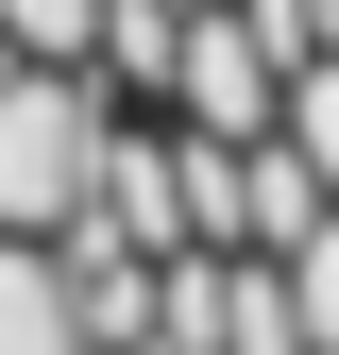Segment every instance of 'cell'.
<instances>
[{
    "label": "cell",
    "mask_w": 339,
    "mask_h": 355,
    "mask_svg": "<svg viewBox=\"0 0 339 355\" xmlns=\"http://www.w3.org/2000/svg\"><path fill=\"white\" fill-rule=\"evenodd\" d=\"M85 153H102V102L68 68H0V237H68Z\"/></svg>",
    "instance_id": "1"
},
{
    "label": "cell",
    "mask_w": 339,
    "mask_h": 355,
    "mask_svg": "<svg viewBox=\"0 0 339 355\" xmlns=\"http://www.w3.org/2000/svg\"><path fill=\"white\" fill-rule=\"evenodd\" d=\"M0 355H85V322H68V271H51V237H0Z\"/></svg>",
    "instance_id": "2"
},
{
    "label": "cell",
    "mask_w": 339,
    "mask_h": 355,
    "mask_svg": "<svg viewBox=\"0 0 339 355\" xmlns=\"http://www.w3.org/2000/svg\"><path fill=\"white\" fill-rule=\"evenodd\" d=\"M272 271H288V322H306V355H339V220H306Z\"/></svg>",
    "instance_id": "3"
}]
</instances>
